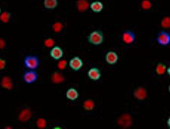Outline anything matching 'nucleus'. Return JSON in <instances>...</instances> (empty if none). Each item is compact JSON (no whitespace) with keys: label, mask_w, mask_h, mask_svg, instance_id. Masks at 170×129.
Listing matches in <instances>:
<instances>
[{"label":"nucleus","mask_w":170,"mask_h":129,"mask_svg":"<svg viewBox=\"0 0 170 129\" xmlns=\"http://www.w3.org/2000/svg\"><path fill=\"white\" fill-rule=\"evenodd\" d=\"M87 39L88 42L92 45L96 46L101 45L104 41L103 33L101 30H94L88 35Z\"/></svg>","instance_id":"obj_1"},{"label":"nucleus","mask_w":170,"mask_h":129,"mask_svg":"<svg viewBox=\"0 0 170 129\" xmlns=\"http://www.w3.org/2000/svg\"><path fill=\"white\" fill-rule=\"evenodd\" d=\"M40 64L39 58L36 55H27L24 58V65L28 70H35L39 67Z\"/></svg>","instance_id":"obj_2"},{"label":"nucleus","mask_w":170,"mask_h":129,"mask_svg":"<svg viewBox=\"0 0 170 129\" xmlns=\"http://www.w3.org/2000/svg\"><path fill=\"white\" fill-rule=\"evenodd\" d=\"M157 43L162 46H167L170 44V34L167 31L161 30L158 32L156 36Z\"/></svg>","instance_id":"obj_3"},{"label":"nucleus","mask_w":170,"mask_h":129,"mask_svg":"<svg viewBox=\"0 0 170 129\" xmlns=\"http://www.w3.org/2000/svg\"><path fill=\"white\" fill-rule=\"evenodd\" d=\"M38 77V74L35 70H29L23 74L22 79L26 83L30 84L35 83Z\"/></svg>","instance_id":"obj_4"},{"label":"nucleus","mask_w":170,"mask_h":129,"mask_svg":"<svg viewBox=\"0 0 170 129\" xmlns=\"http://www.w3.org/2000/svg\"><path fill=\"white\" fill-rule=\"evenodd\" d=\"M122 40L127 44L133 43L136 40V35L133 31L127 30L124 31L122 35Z\"/></svg>","instance_id":"obj_5"},{"label":"nucleus","mask_w":170,"mask_h":129,"mask_svg":"<svg viewBox=\"0 0 170 129\" xmlns=\"http://www.w3.org/2000/svg\"><path fill=\"white\" fill-rule=\"evenodd\" d=\"M69 65L72 69L74 71H78L83 67V62L79 57L75 56L69 61Z\"/></svg>","instance_id":"obj_6"},{"label":"nucleus","mask_w":170,"mask_h":129,"mask_svg":"<svg viewBox=\"0 0 170 129\" xmlns=\"http://www.w3.org/2000/svg\"><path fill=\"white\" fill-rule=\"evenodd\" d=\"M50 54L53 59L59 60L63 56V50L58 46H53L50 51Z\"/></svg>","instance_id":"obj_7"},{"label":"nucleus","mask_w":170,"mask_h":129,"mask_svg":"<svg viewBox=\"0 0 170 129\" xmlns=\"http://www.w3.org/2000/svg\"><path fill=\"white\" fill-rule=\"evenodd\" d=\"M118 58L117 54L113 51H110L108 52L105 57V59L107 63L111 65L116 63Z\"/></svg>","instance_id":"obj_8"},{"label":"nucleus","mask_w":170,"mask_h":129,"mask_svg":"<svg viewBox=\"0 0 170 129\" xmlns=\"http://www.w3.org/2000/svg\"><path fill=\"white\" fill-rule=\"evenodd\" d=\"M87 75L91 79L94 81L99 80L101 77V73L99 70L95 68H91L89 70Z\"/></svg>","instance_id":"obj_9"},{"label":"nucleus","mask_w":170,"mask_h":129,"mask_svg":"<svg viewBox=\"0 0 170 129\" xmlns=\"http://www.w3.org/2000/svg\"><path fill=\"white\" fill-rule=\"evenodd\" d=\"M66 96L68 99L72 101H75L78 98L79 93L76 89L71 88L67 91Z\"/></svg>","instance_id":"obj_10"},{"label":"nucleus","mask_w":170,"mask_h":129,"mask_svg":"<svg viewBox=\"0 0 170 129\" xmlns=\"http://www.w3.org/2000/svg\"><path fill=\"white\" fill-rule=\"evenodd\" d=\"M90 6L91 10L95 13L101 12L104 7L103 4L101 2L98 1L92 2Z\"/></svg>","instance_id":"obj_11"},{"label":"nucleus","mask_w":170,"mask_h":129,"mask_svg":"<svg viewBox=\"0 0 170 129\" xmlns=\"http://www.w3.org/2000/svg\"><path fill=\"white\" fill-rule=\"evenodd\" d=\"M57 0H44V5L46 9L49 10L54 9L57 6Z\"/></svg>","instance_id":"obj_12"},{"label":"nucleus","mask_w":170,"mask_h":129,"mask_svg":"<svg viewBox=\"0 0 170 129\" xmlns=\"http://www.w3.org/2000/svg\"><path fill=\"white\" fill-rule=\"evenodd\" d=\"M31 116V113L28 109L23 111L19 116V120L22 122H26L29 120Z\"/></svg>","instance_id":"obj_13"},{"label":"nucleus","mask_w":170,"mask_h":129,"mask_svg":"<svg viewBox=\"0 0 170 129\" xmlns=\"http://www.w3.org/2000/svg\"><path fill=\"white\" fill-rule=\"evenodd\" d=\"M131 122V117L128 115H123L119 120V123L122 126L128 127L130 126Z\"/></svg>","instance_id":"obj_14"},{"label":"nucleus","mask_w":170,"mask_h":129,"mask_svg":"<svg viewBox=\"0 0 170 129\" xmlns=\"http://www.w3.org/2000/svg\"><path fill=\"white\" fill-rule=\"evenodd\" d=\"M134 95L138 99L142 100L145 99L146 96V92L143 88H140L135 91Z\"/></svg>","instance_id":"obj_15"},{"label":"nucleus","mask_w":170,"mask_h":129,"mask_svg":"<svg viewBox=\"0 0 170 129\" xmlns=\"http://www.w3.org/2000/svg\"><path fill=\"white\" fill-rule=\"evenodd\" d=\"M89 6V4L87 0H79L77 3L78 9L81 12L86 10Z\"/></svg>","instance_id":"obj_16"},{"label":"nucleus","mask_w":170,"mask_h":129,"mask_svg":"<svg viewBox=\"0 0 170 129\" xmlns=\"http://www.w3.org/2000/svg\"><path fill=\"white\" fill-rule=\"evenodd\" d=\"M52 81L55 83H60L63 82L64 78L62 75L58 72H55L52 77Z\"/></svg>","instance_id":"obj_17"},{"label":"nucleus","mask_w":170,"mask_h":129,"mask_svg":"<svg viewBox=\"0 0 170 129\" xmlns=\"http://www.w3.org/2000/svg\"><path fill=\"white\" fill-rule=\"evenodd\" d=\"M2 87L8 89H10L13 87L12 82L10 78L8 77L3 78L2 81Z\"/></svg>","instance_id":"obj_18"},{"label":"nucleus","mask_w":170,"mask_h":129,"mask_svg":"<svg viewBox=\"0 0 170 129\" xmlns=\"http://www.w3.org/2000/svg\"><path fill=\"white\" fill-rule=\"evenodd\" d=\"M84 108L87 111H91L94 107V101L91 100H87L84 103Z\"/></svg>","instance_id":"obj_19"},{"label":"nucleus","mask_w":170,"mask_h":129,"mask_svg":"<svg viewBox=\"0 0 170 129\" xmlns=\"http://www.w3.org/2000/svg\"><path fill=\"white\" fill-rule=\"evenodd\" d=\"M166 68L165 66L162 64H158L156 68V71L159 75H163L165 72Z\"/></svg>","instance_id":"obj_20"},{"label":"nucleus","mask_w":170,"mask_h":129,"mask_svg":"<svg viewBox=\"0 0 170 129\" xmlns=\"http://www.w3.org/2000/svg\"><path fill=\"white\" fill-rule=\"evenodd\" d=\"M10 17V15L7 12L3 13L1 16L0 19L3 22L6 23L8 22Z\"/></svg>","instance_id":"obj_21"},{"label":"nucleus","mask_w":170,"mask_h":129,"mask_svg":"<svg viewBox=\"0 0 170 129\" xmlns=\"http://www.w3.org/2000/svg\"><path fill=\"white\" fill-rule=\"evenodd\" d=\"M37 124L38 128H44L46 126V121L43 118H40L38 120Z\"/></svg>","instance_id":"obj_22"},{"label":"nucleus","mask_w":170,"mask_h":129,"mask_svg":"<svg viewBox=\"0 0 170 129\" xmlns=\"http://www.w3.org/2000/svg\"><path fill=\"white\" fill-rule=\"evenodd\" d=\"M67 64V62L65 60H61L60 61L58 64V68L61 70H63L66 68Z\"/></svg>","instance_id":"obj_23"},{"label":"nucleus","mask_w":170,"mask_h":129,"mask_svg":"<svg viewBox=\"0 0 170 129\" xmlns=\"http://www.w3.org/2000/svg\"><path fill=\"white\" fill-rule=\"evenodd\" d=\"M54 44V41L52 38H48L45 41V45L48 47H53Z\"/></svg>","instance_id":"obj_24"},{"label":"nucleus","mask_w":170,"mask_h":129,"mask_svg":"<svg viewBox=\"0 0 170 129\" xmlns=\"http://www.w3.org/2000/svg\"><path fill=\"white\" fill-rule=\"evenodd\" d=\"M54 30L57 32H59L62 29V25L60 23L57 22L55 23L53 26Z\"/></svg>","instance_id":"obj_25"},{"label":"nucleus","mask_w":170,"mask_h":129,"mask_svg":"<svg viewBox=\"0 0 170 129\" xmlns=\"http://www.w3.org/2000/svg\"><path fill=\"white\" fill-rule=\"evenodd\" d=\"M162 24L164 27H168L169 26V19L168 18H165L162 21Z\"/></svg>","instance_id":"obj_26"},{"label":"nucleus","mask_w":170,"mask_h":129,"mask_svg":"<svg viewBox=\"0 0 170 129\" xmlns=\"http://www.w3.org/2000/svg\"><path fill=\"white\" fill-rule=\"evenodd\" d=\"M142 6L145 9H149L151 6V4L148 1H145L142 3Z\"/></svg>","instance_id":"obj_27"},{"label":"nucleus","mask_w":170,"mask_h":129,"mask_svg":"<svg viewBox=\"0 0 170 129\" xmlns=\"http://www.w3.org/2000/svg\"><path fill=\"white\" fill-rule=\"evenodd\" d=\"M6 64L5 61L0 58V70L4 69L6 67Z\"/></svg>","instance_id":"obj_28"},{"label":"nucleus","mask_w":170,"mask_h":129,"mask_svg":"<svg viewBox=\"0 0 170 129\" xmlns=\"http://www.w3.org/2000/svg\"><path fill=\"white\" fill-rule=\"evenodd\" d=\"M4 43L1 40H0V48L3 47L4 46Z\"/></svg>","instance_id":"obj_29"},{"label":"nucleus","mask_w":170,"mask_h":129,"mask_svg":"<svg viewBox=\"0 0 170 129\" xmlns=\"http://www.w3.org/2000/svg\"><path fill=\"white\" fill-rule=\"evenodd\" d=\"M1 9H0V14H1Z\"/></svg>","instance_id":"obj_30"}]
</instances>
